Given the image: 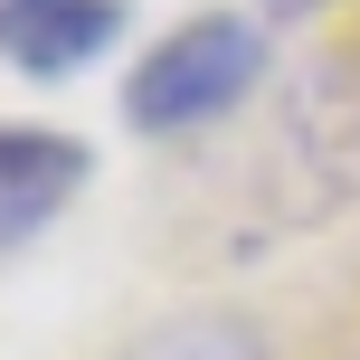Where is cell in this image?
Segmentation results:
<instances>
[{
	"instance_id": "obj_1",
	"label": "cell",
	"mask_w": 360,
	"mask_h": 360,
	"mask_svg": "<svg viewBox=\"0 0 360 360\" xmlns=\"http://www.w3.org/2000/svg\"><path fill=\"white\" fill-rule=\"evenodd\" d=\"M256 76H266V29L247 10H209V19H180L124 76V114H133V133H190L209 114H228Z\"/></svg>"
},
{
	"instance_id": "obj_2",
	"label": "cell",
	"mask_w": 360,
	"mask_h": 360,
	"mask_svg": "<svg viewBox=\"0 0 360 360\" xmlns=\"http://www.w3.org/2000/svg\"><path fill=\"white\" fill-rule=\"evenodd\" d=\"M86 143L76 133H48V124H0V256L29 247L76 190H86Z\"/></svg>"
},
{
	"instance_id": "obj_3",
	"label": "cell",
	"mask_w": 360,
	"mask_h": 360,
	"mask_svg": "<svg viewBox=\"0 0 360 360\" xmlns=\"http://www.w3.org/2000/svg\"><path fill=\"white\" fill-rule=\"evenodd\" d=\"M124 29V0H0V57L19 76H76L86 57H105V38Z\"/></svg>"
},
{
	"instance_id": "obj_4",
	"label": "cell",
	"mask_w": 360,
	"mask_h": 360,
	"mask_svg": "<svg viewBox=\"0 0 360 360\" xmlns=\"http://www.w3.org/2000/svg\"><path fill=\"white\" fill-rule=\"evenodd\" d=\"M124 360H266V342H256L237 313H190V323H162L143 332Z\"/></svg>"
},
{
	"instance_id": "obj_5",
	"label": "cell",
	"mask_w": 360,
	"mask_h": 360,
	"mask_svg": "<svg viewBox=\"0 0 360 360\" xmlns=\"http://www.w3.org/2000/svg\"><path fill=\"white\" fill-rule=\"evenodd\" d=\"M304 10H323V0H266V19H304Z\"/></svg>"
}]
</instances>
